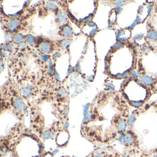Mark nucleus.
Listing matches in <instances>:
<instances>
[{"label": "nucleus", "mask_w": 157, "mask_h": 157, "mask_svg": "<svg viewBox=\"0 0 157 157\" xmlns=\"http://www.w3.org/2000/svg\"><path fill=\"white\" fill-rule=\"evenodd\" d=\"M132 75L133 76V77H138V75H137V73H136V72H134V73H132Z\"/></svg>", "instance_id": "nucleus-19"}, {"label": "nucleus", "mask_w": 157, "mask_h": 157, "mask_svg": "<svg viewBox=\"0 0 157 157\" xmlns=\"http://www.w3.org/2000/svg\"><path fill=\"white\" fill-rule=\"evenodd\" d=\"M63 35L65 37H69L72 35V31L71 29L69 27H65L63 30Z\"/></svg>", "instance_id": "nucleus-7"}, {"label": "nucleus", "mask_w": 157, "mask_h": 157, "mask_svg": "<svg viewBox=\"0 0 157 157\" xmlns=\"http://www.w3.org/2000/svg\"><path fill=\"white\" fill-rule=\"evenodd\" d=\"M139 157H157V147L149 151L141 153Z\"/></svg>", "instance_id": "nucleus-3"}, {"label": "nucleus", "mask_w": 157, "mask_h": 157, "mask_svg": "<svg viewBox=\"0 0 157 157\" xmlns=\"http://www.w3.org/2000/svg\"><path fill=\"white\" fill-rule=\"evenodd\" d=\"M148 36L150 39L153 40H156L157 39V32L153 30L150 31L148 33Z\"/></svg>", "instance_id": "nucleus-9"}, {"label": "nucleus", "mask_w": 157, "mask_h": 157, "mask_svg": "<svg viewBox=\"0 0 157 157\" xmlns=\"http://www.w3.org/2000/svg\"><path fill=\"white\" fill-rule=\"evenodd\" d=\"M91 115L90 113H88L87 114V115L85 116L84 118V121L86 122H88L89 121H90V119H91Z\"/></svg>", "instance_id": "nucleus-14"}, {"label": "nucleus", "mask_w": 157, "mask_h": 157, "mask_svg": "<svg viewBox=\"0 0 157 157\" xmlns=\"http://www.w3.org/2000/svg\"><path fill=\"white\" fill-rule=\"evenodd\" d=\"M27 42L29 44H32L34 43V38L31 36H29L27 37Z\"/></svg>", "instance_id": "nucleus-13"}, {"label": "nucleus", "mask_w": 157, "mask_h": 157, "mask_svg": "<svg viewBox=\"0 0 157 157\" xmlns=\"http://www.w3.org/2000/svg\"><path fill=\"white\" fill-rule=\"evenodd\" d=\"M19 25L20 24L18 22L16 21H12L8 23V29H9L11 31H13L18 29L19 27Z\"/></svg>", "instance_id": "nucleus-6"}, {"label": "nucleus", "mask_w": 157, "mask_h": 157, "mask_svg": "<svg viewBox=\"0 0 157 157\" xmlns=\"http://www.w3.org/2000/svg\"><path fill=\"white\" fill-rule=\"evenodd\" d=\"M30 93V90L28 88H25L23 90V94L25 96H28Z\"/></svg>", "instance_id": "nucleus-12"}, {"label": "nucleus", "mask_w": 157, "mask_h": 157, "mask_svg": "<svg viewBox=\"0 0 157 157\" xmlns=\"http://www.w3.org/2000/svg\"><path fill=\"white\" fill-rule=\"evenodd\" d=\"M118 140L123 146L124 157H137L142 153L139 138L133 128H128L125 133L119 136Z\"/></svg>", "instance_id": "nucleus-1"}, {"label": "nucleus", "mask_w": 157, "mask_h": 157, "mask_svg": "<svg viewBox=\"0 0 157 157\" xmlns=\"http://www.w3.org/2000/svg\"><path fill=\"white\" fill-rule=\"evenodd\" d=\"M143 83L147 85H152L153 84V79L147 75H144L141 77Z\"/></svg>", "instance_id": "nucleus-4"}, {"label": "nucleus", "mask_w": 157, "mask_h": 157, "mask_svg": "<svg viewBox=\"0 0 157 157\" xmlns=\"http://www.w3.org/2000/svg\"><path fill=\"white\" fill-rule=\"evenodd\" d=\"M154 107V109L155 110V111H156V113H157V104L155 105Z\"/></svg>", "instance_id": "nucleus-20"}, {"label": "nucleus", "mask_w": 157, "mask_h": 157, "mask_svg": "<svg viewBox=\"0 0 157 157\" xmlns=\"http://www.w3.org/2000/svg\"><path fill=\"white\" fill-rule=\"evenodd\" d=\"M23 39V37L21 36V35H16V36L14 37V41L16 42H21Z\"/></svg>", "instance_id": "nucleus-11"}, {"label": "nucleus", "mask_w": 157, "mask_h": 157, "mask_svg": "<svg viewBox=\"0 0 157 157\" xmlns=\"http://www.w3.org/2000/svg\"><path fill=\"white\" fill-rule=\"evenodd\" d=\"M124 1H122V0L117 1L115 3V5L117 7H120L121 6L124 5Z\"/></svg>", "instance_id": "nucleus-15"}, {"label": "nucleus", "mask_w": 157, "mask_h": 157, "mask_svg": "<svg viewBox=\"0 0 157 157\" xmlns=\"http://www.w3.org/2000/svg\"><path fill=\"white\" fill-rule=\"evenodd\" d=\"M53 135L52 133L49 132V131H46L43 134V137L45 139H49L52 137Z\"/></svg>", "instance_id": "nucleus-10"}, {"label": "nucleus", "mask_w": 157, "mask_h": 157, "mask_svg": "<svg viewBox=\"0 0 157 157\" xmlns=\"http://www.w3.org/2000/svg\"><path fill=\"white\" fill-rule=\"evenodd\" d=\"M128 119L129 118L119 113L113 117L112 121L113 128L120 135L125 133L128 128Z\"/></svg>", "instance_id": "nucleus-2"}, {"label": "nucleus", "mask_w": 157, "mask_h": 157, "mask_svg": "<svg viewBox=\"0 0 157 157\" xmlns=\"http://www.w3.org/2000/svg\"><path fill=\"white\" fill-rule=\"evenodd\" d=\"M69 124L67 123V125H66V124L65 125V127H64V128L65 129H66V128H67V127H68V126Z\"/></svg>", "instance_id": "nucleus-21"}, {"label": "nucleus", "mask_w": 157, "mask_h": 157, "mask_svg": "<svg viewBox=\"0 0 157 157\" xmlns=\"http://www.w3.org/2000/svg\"><path fill=\"white\" fill-rule=\"evenodd\" d=\"M39 48L42 51L46 53L49 52L51 49L50 45L47 43H42L41 44Z\"/></svg>", "instance_id": "nucleus-5"}, {"label": "nucleus", "mask_w": 157, "mask_h": 157, "mask_svg": "<svg viewBox=\"0 0 157 157\" xmlns=\"http://www.w3.org/2000/svg\"><path fill=\"white\" fill-rule=\"evenodd\" d=\"M122 46H123V45L117 44L116 45V47H116V48H121V47H122Z\"/></svg>", "instance_id": "nucleus-18"}, {"label": "nucleus", "mask_w": 157, "mask_h": 157, "mask_svg": "<svg viewBox=\"0 0 157 157\" xmlns=\"http://www.w3.org/2000/svg\"><path fill=\"white\" fill-rule=\"evenodd\" d=\"M60 94L63 97H66V92L64 90H61L60 91Z\"/></svg>", "instance_id": "nucleus-16"}, {"label": "nucleus", "mask_w": 157, "mask_h": 157, "mask_svg": "<svg viewBox=\"0 0 157 157\" xmlns=\"http://www.w3.org/2000/svg\"><path fill=\"white\" fill-rule=\"evenodd\" d=\"M15 106L16 109L19 110H21L23 107V104L21 101L18 99H16L15 100Z\"/></svg>", "instance_id": "nucleus-8"}, {"label": "nucleus", "mask_w": 157, "mask_h": 157, "mask_svg": "<svg viewBox=\"0 0 157 157\" xmlns=\"http://www.w3.org/2000/svg\"><path fill=\"white\" fill-rule=\"evenodd\" d=\"M89 105H86L85 106L84 108V114L86 113V112H87V110H88V107H89Z\"/></svg>", "instance_id": "nucleus-17"}]
</instances>
